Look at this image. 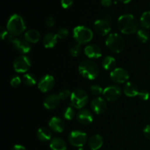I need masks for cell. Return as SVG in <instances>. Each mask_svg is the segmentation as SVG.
Returning a JSON list of instances; mask_svg holds the SVG:
<instances>
[{"label": "cell", "instance_id": "cell-1", "mask_svg": "<svg viewBox=\"0 0 150 150\" xmlns=\"http://www.w3.org/2000/svg\"><path fill=\"white\" fill-rule=\"evenodd\" d=\"M117 26L122 33L131 35L139 31V23L133 15L124 14L119 18Z\"/></svg>", "mask_w": 150, "mask_h": 150}, {"label": "cell", "instance_id": "cell-2", "mask_svg": "<svg viewBox=\"0 0 150 150\" xmlns=\"http://www.w3.org/2000/svg\"><path fill=\"white\" fill-rule=\"evenodd\" d=\"M26 27L23 18L18 14H13L10 16L7 21V30L9 34L15 37L21 35L26 30Z\"/></svg>", "mask_w": 150, "mask_h": 150}, {"label": "cell", "instance_id": "cell-3", "mask_svg": "<svg viewBox=\"0 0 150 150\" xmlns=\"http://www.w3.org/2000/svg\"><path fill=\"white\" fill-rule=\"evenodd\" d=\"M79 73L83 78L89 80H94L98 76L100 73L99 67L97 64L91 60H84L79 66Z\"/></svg>", "mask_w": 150, "mask_h": 150}, {"label": "cell", "instance_id": "cell-4", "mask_svg": "<svg viewBox=\"0 0 150 150\" xmlns=\"http://www.w3.org/2000/svg\"><path fill=\"white\" fill-rule=\"evenodd\" d=\"M73 38L80 45L90 42L93 38V32L89 28L84 26H78L73 29Z\"/></svg>", "mask_w": 150, "mask_h": 150}, {"label": "cell", "instance_id": "cell-5", "mask_svg": "<svg viewBox=\"0 0 150 150\" xmlns=\"http://www.w3.org/2000/svg\"><path fill=\"white\" fill-rule=\"evenodd\" d=\"M105 45L114 53H120L124 50L125 42L120 35L117 33H111L107 37Z\"/></svg>", "mask_w": 150, "mask_h": 150}, {"label": "cell", "instance_id": "cell-6", "mask_svg": "<svg viewBox=\"0 0 150 150\" xmlns=\"http://www.w3.org/2000/svg\"><path fill=\"white\" fill-rule=\"evenodd\" d=\"M89 96L86 91L82 89H76L72 92L70 96V102L72 106L80 109L87 104Z\"/></svg>", "mask_w": 150, "mask_h": 150}, {"label": "cell", "instance_id": "cell-7", "mask_svg": "<svg viewBox=\"0 0 150 150\" xmlns=\"http://www.w3.org/2000/svg\"><path fill=\"white\" fill-rule=\"evenodd\" d=\"M68 141L70 144L77 147H82L87 142L86 133L81 130H73L69 134Z\"/></svg>", "mask_w": 150, "mask_h": 150}, {"label": "cell", "instance_id": "cell-8", "mask_svg": "<svg viewBox=\"0 0 150 150\" xmlns=\"http://www.w3.org/2000/svg\"><path fill=\"white\" fill-rule=\"evenodd\" d=\"M31 67V60L27 56L21 55L17 57L13 62V67L17 73H23Z\"/></svg>", "mask_w": 150, "mask_h": 150}, {"label": "cell", "instance_id": "cell-9", "mask_svg": "<svg viewBox=\"0 0 150 150\" xmlns=\"http://www.w3.org/2000/svg\"><path fill=\"white\" fill-rule=\"evenodd\" d=\"M111 79L117 83H123L129 79V73L122 67H117L113 70L110 74Z\"/></svg>", "mask_w": 150, "mask_h": 150}, {"label": "cell", "instance_id": "cell-10", "mask_svg": "<svg viewBox=\"0 0 150 150\" xmlns=\"http://www.w3.org/2000/svg\"><path fill=\"white\" fill-rule=\"evenodd\" d=\"M105 99L108 101L117 100L122 95V89L120 86L116 85H111L108 86L103 90V93Z\"/></svg>", "mask_w": 150, "mask_h": 150}, {"label": "cell", "instance_id": "cell-11", "mask_svg": "<svg viewBox=\"0 0 150 150\" xmlns=\"http://www.w3.org/2000/svg\"><path fill=\"white\" fill-rule=\"evenodd\" d=\"M54 78L51 75H45L40 80L38 83V89L42 92H48L54 88Z\"/></svg>", "mask_w": 150, "mask_h": 150}, {"label": "cell", "instance_id": "cell-12", "mask_svg": "<svg viewBox=\"0 0 150 150\" xmlns=\"http://www.w3.org/2000/svg\"><path fill=\"white\" fill-rule=\"evenodd\" d=\"M94 29L97 34L102 36H105L111 31V27L110 22L105 19H99L97 20L94 23Z\"/></svg>", "mask_w": 150, "mask_h": 150}, {"label": "cell", "instance_id": "cell-13", "mask_svg": "<svg viewBox=\"0 0 150 150\" xmlns=\"http://www.w3.org/2000/svg\"><path fill=\"white\" fill-rule=\"evenodd\" d=\"M12 43L14 45V48L22 54H26L31 51V45L29 42L22 38H15Z\"/></svg>", "mask_w": 150, "mask_h": 150}, {"label": "cell", "instance_id": "cell-14", "mask_svg": "<svg viewBox=\"0 0 150 150\" xmlns=\"http://www.w3.org/2000/svg\"><path fill=\"white\" fill-rule=\"evenodd\" d=\"M91 108L96 114H102L106 110V102L102 98H96L91 103Z\"/></svg>", "mask_w": 150, "mask_h": 150}, {"label": "cell", "instance_id": "cell-15", "mask_svg": "<svg viewBox=\"0 0 150 150\" xmlns=\"http://www.w3.org/2000/svg\"><path fill=\"white\" fill-rule=\"evenodd\" d=\"M76 118L79 123L84 125L91 124L94 120L92 112L86 109H82L79 111L76 115Z\"/></svg>", "mask_w": 150, "mask_h": 150}, {"label": "cell", "instance_id": "cell-16", "mask_svg": "<svg viewBox=\"0 0 150 150\" xmlns=\"http://www.w3.org/2000/svg\"><path fill=\"white\" fill-rule=\"evenodd\" d=\"M60 98L59 95L55 94H51L45 98L43 102V105L46 109L52 110L57 108L60 103Z\"/></svg>", "mask_w": 150, "mask_h": 150}, {"label": "cell", "instance_id": "cell-17", "mask_svg": "<svg viewBox=\"0 0 150 150\" xmlns=\"http://www.w3.org/2000/svg\"><path fill=\"white\" fill-rule=\"evenodd\" d=\"M84 53L86 57L90 59H98L102 56V50L95 44L86 46L84 48Z\"/></svg>", "mask_w": 150, "mask_h": 150}, {"label": "cell", "instance_id": "cell-18", "mask_svg": "<svg viewBox=\"0 0 150 150\" xmlns=\"http://www.w3.org/2000/svg\"><path fill=\"white\" fill-rule=\"evenodd\" d=\"M50 128L56 133H62L64 130L65 128V124L64 122L59 117H53L50 120L49 123H48Z\"/></svg>", "mask_w": 150, "mask_h": 150}, {"label": "cell", "instance_id": "cell-19", "mask_svg": "<svg viewBox=\"0 0 150 150\" xmlns=\"http://www.w3.org/2000/svg\"><path fill=\"white\" fill-rule=\"evenodd\" d=\"M57 34H54L53 32H49L46 34L45 37L42 39V43L45 48H52L57 45Z\"/></svg>", "mask_w": 150, "mask_h": 150}, {"label": "cell", "instance_id": "cell-20", "mask_svg": "<svg viewBox=\"0 0 150 150\" xmlns=\"http://www.w3.org/2000/svg\"><path fill=\"white\" fill-rule=\"evenodd\" d=\"M103 144V139L99 134L92 136L88 141V145L92 150H98Z\"/></svg>", "mask_w": 150, "mask_h": 150}, {"label": "cell", "instance_id": "cell-21", "mask_svg": "<svg viewBox=\"0 0 150 150\" xmlns=\"http://www.w3.org/2000/svg\"><path fill=\"white\" fill-rule=\"evenodd\" d=\"M124 93L126 96L133 98V97L138 96L139 93V90L138 86L135 83L132 82H127L124 87Z\"/></svg>", "mask_w": 150, "mask_h": 150}, {"label": "cell", "instance_id": "cell-22", "mask_svg": "<svg viewBox=\"0 0 150 150\" xmlns=\"http://www.w3.org/2000/svg\"><path fill=\"white\" fill-rule=\"evenodd\" d=\"M24 39L29 43H37L40 39V34L36 29H30L25 33Z\"/></svg>", "mask_w": 150, "mask_h": 150}, {"label": "cell", "instance_id": "cell-23", "mask_svg": "<svg viewBox=\"0 0 150 150\" xmlns=\"http://www.w3.org/2000/svg\"><path fill=\"white\" fill-rule=\"evenodd\" d=\"M50 147L51 150H67V144L62 139L55 137L51 140Z\"/></svg>", "mask_w": 150, "mask_h": 150}, {"label": "cell", "instance_id": "cell-24", "mask_svg": "<svg viewBox=\"0 0 150 150\" xmlns=\"http://www.w3.org/2000/svg\"><path fill=\"white\" fill-rule=\"evenodd\" d=\"M37 136L40 141L46 142L51 140L52 134H51V132L50 131V130H48L46 127H40V128L38 129V132H37Z\"/></svg>", "mask_w": 150, "mask_h": 150}, {"label": "cell", "instance_id": "cell-25", "mask_svg": "<svg viewBox=\"0 0 150 150\" xmlns=\"http://www.w3.org/2000/svg\"><path fill=\"white\" fill-rule=\"evenodd\" d=\"M116 59L111 56H107L103 59L102 66L105 70H114V67L116 66Z\"/></svg>", "mask_w": 150, "mask_h": 150}, {"label": "cell", "instance_id": "cell-26", "mask_svg": "<svg viewBox=\"0 0 150 150\" xmlns=\"http://www.w3.org/2000/svg\"><path fill=\"white\" fill-rule=\"evenodd\" d=\"M140 24L144 29L150 28V11H146L142 15L140 18Z\"/></svg>", "mask_w": 150, "mask_h": 150}, {"label": "cell", "instance_id": "cell-27", "mask_svg": "<svg viewBox=\"0 0 150 150\" xmlns=\"http://www.w3.org/2000/svg\"><path fill=\"white\" fill-rule=\"evenodd\" d=\"M137 39L139 42H142V43H145V42H147L150 38L149 33L145 29H139V31L137 32Z\"/></svg>", "mask_w": 150, "mask_h": 150}, {"label": "cell", "instance_id": "cell-28", "mask_svg": "<svg viewBox=\"0 0 150 150\" xmlns=\"http://www.w3.org/2000/svg\"><path fill=\"white\" fill-rule=\"evenodd\" d=\"M23 83L28 86H33L36 84L37 79L32 73H26L23 77Z\"/></svg>", "mask_w": 150, "mask_h": 150}, {"label": "cell", "instance_id": "cell-29", "mask_svg": "<svg viewBox=\"0 0 150 150\" xmlns=\"http://www.w3.org/2000/svg\"><path fill=\"white\" fill-rule=\"evenodd\" d=\"M73 108L74 107L68 106L64 109L63 116L67 120H72L76 116V111Z\"/></svg>", "mask_w": 150, "mask_h": 150}, {"label": "cell", "instance_id": "cell-30", "mask_svg": "<svg viewBox=\"0 0 150 150\" xmlns=\"http://www.w3.org/2000/svg\"><path fill=\"white\" fill-rule=\"evenodd\" d=\"M90 92L93 95H95V96H99L101 94L103 93V89H102L100 86L99 85H92L90 88Z\"/></svg>", "mask_w": 150, "mask_h": 150}, {"label": "cell", "instance_id": "cell-31", "mask_svg": "<svg viewBox=\"0 0 150 150\" xmlns=\"http://www.w3.org/2000/svg\"><path fill=\"white\" fill-rule=\"evenodd\" d=\"M70 54H71L73 57H79V55L81 53V47L80 44H77V45H75L70 48Z\"/></svg>", "mask_w": 150, "mask_h": 150}, {"label": "cell", "instance_id": "cell-32", "mask_svg": "<svg viewBox=\"0 0 150 150\" xmlns=\"http://www.w3.org/2000/svg\"><path fill=\"white\" fill-rule=\"evenodd\" d=\"M69 35V31L66 28H60L57 32V36L59 39H64Z\"/></svg>", "mask_w": 150, "mask_h": 150}, {"label": "cell", "instance_id": "cell-33", "mask_svg": "<svg viewBox=\"0 0 150 150\" xmlns=\"http://www.w3.org/2000/svg\"><path fill=\"white\" fill-rule=\"evenodd\" d=\"M71 94L72 92H70V91L68 90V89H63V90H62L61 92L59 93L58 95L59 97L60 100H64L68 99V98L71 96Z\"/></svg>", "mask_w": 150, "mask_h": 150}, {"label": "cell", "instance_id": "cell-34", "mask_svg": "<svg viewBox=\"0 0 150 150\" xmlns=\"http://www.w3.org/2000/svg\"><path fill=\"white\" fill-rule=\"evenodd\" d=\"M21 83V79L19 76H15L10 80V85H11L13 87H18V86H20Z\"/></svg>", "mask_w": 150, "mask_h": 150}, {"label": "cell", "instance_id": "cell-35", "mask_svg": "<svg viewBox=\"0 0 150 150\" xmlns=\"http://www.w3.org/2000/svg\"><path fill=\"white\" fill-rule=\"evenodd\" d=\"M138 96L142 100H149L150 97V94L147 90L143 89V90L139 91V93L138 95Z\"/></svg>", "mask_w": 150, "mask_h": 150}, {"label": "cell", "instance_id": "cell-36", "mask_svg": "<svg viewBox=\"0 0 150 150\" xmlns=\"http://www.w3.org/2000/svg\"><path fill=\"white\" fill-rule=\"evenodd\" d=\"M73 3V0H61V5L63 8L67 9L71 7Z\"/></svg>", "mask_w": 150, "mask_h": 150}, {"label": "cell", "instance_id": "cell-37", "mask_svg": "<svg viewBox=\"0 0 150 150\" xmlns=\"http://www.w3.org/2000/svg\"><path fill=\"white\" fill-rule=\"evenodd\" d=\"M55 24V19L54 18L51 16H49L46 18L45 20V25H46L48 27H53Z\"/></svg>", "mask_w": 150, "mask_h": 150}, {"label": "cell", "instance_id": "cell-38", "mask_svg": "<svg viewBox=\"0 0 150 150\" xmlns=\"http://www.w3.org/2000/svg\"><path fill=\"white\" fill-rule=\"evenodd\" d=\"M9 32L8 31L6 30L4 27H1V32H0V37H1V39L2 40H6L7 37L8 36Z\"/></svg>", "mask_w": 150, "mask_h": 150}, {"label": "cell", "instance_id": "cell-39", "mask_svg": "<svg viewBox=\"0 0 150 150\" xmlns=\"http://www.w3.org/2000/svg\"><path fill=\"white\" fill-rule=\"evenodd\" d=\"M143 133L145 138H146V139L150 140V125H146L144 127V129L143 130Z\"/></svg>", "mask_w": 150, "mask_h": 150}, {"label": "cell", "instance_id": "cell-40", "mask_svg": "<svg viewBox=\"0 0 150 150\" xmlns=\"http://www.w3.org/2000/svg\"><path fill=\"white\" fill-rule=\"evenodd\" d=\"M101 4L104 7H110L112 4V1L111 0H101Z\"/></svg>", "mask_w": 150, "mask_h": 150}, {"label": "cell", "instance_id": "cell-41", "mask_svg": "<svg viewBox=\"0 0 150 150\" xmlns=\"http://www.w3.org/2000/svg\"><path fill=\"white\" fill-rule=\"evenodd\" d=\"M11 150H26V149L24 147V146H22V145L18 144V145H15V146L12 148Z\"/></svg>", "mask_w": 150, "mask_h": 150}, {"label": "cell", "instance_id": "cell-42", "mask_svg": "<svg viewBox=\"0 0 150 150\" xmlns=\"http://www.w3.org/2000/svg\"><path fill=\"white\" fill-rule=\"evenodd\" d=\"M117 1H119L121 3H123V4H127V3L131 1V0H117Z\"/></svg>", "mask_w": 150, "mask_h": 150}, {"label": "cell", "instance_id": "cell-43", "mask_svg": "<svg viewBox=\"0 0 150 150\" xmlns=\"http://www.w3.org/2000/svg\"><path fill=\"white\" fill-rule=\"evenodd\" d=\"M78 150H85V149H83V148H82V147H80V148H79V149H78Z\"/></svg>", "mask_w": 150, "mask_h": 150}, {"label": "cell", "instance_id": "cell-44", "mask_svg": "<svg viewBox=\"0 0 150 150\" xmlns=\"http://www.w3.org/2000/svg\"><path fill=\"white\" fill-rule=\"evenodd\" d=\"M91 150H92V149H91Z\"/></svg>", "mask_w": 150, "mask_h": 150}]
</instances>
